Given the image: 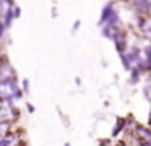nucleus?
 Wrapping results in <instances>:
<instances>
[{"label": "nucleus", "mask_w": 151, "mask_h": 146, "mask_svg": "<svg viewBox=\"0 0 151 146\" xmlns=\"http://www.w3.org/2000/svg\"><path fill=\"white\" fill-rule=\"evenodd\" d=\"M23 84H24V86H23V88H24V93H28V91H29V86H28V84H29V81L24 80V81H23Z\"/></svg>", "instance_id": "obj_12"}, {"label": "nucleus", "mask_w": 151, "mask_h": 146, "mask_svg": "<svg viewBox=\"0 0 151 146\" xmlns=\"http://www.w3.org/2000/svg\"><path fill=\"white\" fill-rule=\"evenodd\" d=\"M21 96V91L18 88L17 81L12 80V81H0V101L4 102H10L12 99L15 97H20Z\"/></svg>", "instance_id": "obj_1"}, {"label": "nucleus", "mask_w": 151, "mask_h": 146, "mask_svg": "<svg viewBox=\"0 0 151 146\" xmlns=\"http://www.w3.org/2000/svg\"><path fill=\"white\" fill-rule=\"evenodd\" d=\"M135 133L143 143H151V128H146L145 125H137Z\"/></svg>", "instance_id": "obj_6"}, {"label": "nucleus", "mask_w": 151, "mask_h": 146, "mask_svg": "<svg viewBox=\"0 0 151 146\" xmlns=\"http://www.w3.org/2000/svg\"><path fill=\"white\" fill-rule=\"evenodd\" d=\"M18 16H20V8L15 6V18H18Z\"/></svg>", "instance_id": "obj_13"}, {"label": "nucleus", "mask_w": 151, "mask_h": 146, "mask_svg": "<svg viewBox=\"0 0 151 146\" xmlns=\"http://www.w3.org/2000/svg\"><path fill=\"white\" fill-rule=\"evenodd\" d=\"M133 10L138 13L140 16H145L146 13H151V2H145V0H137L132 3Z\"/></svg>", "instance_id": "obj_5"}, {"label": "nucleus", "mask_w": 151, "mask_h": 146, "mask_svg": "<svg viewBox=\"0 0 151 146\" xmlns=\"http://www.w3.org/2000/svg\"><path fill=\"white\" fill-rule=\"evenodd\" d=\"M63 146H72V145H70V143H65V145H63Z\"/></svg>", "instance_id": "obj_19"}, {"label": "nucleus", "mask_w": 151, "mask_h": 146, "mask_svg": "<svg viewBox=\"0 0 151 146\" xmlns=\"http://www.w3.org/2000/svg\"><path fill=\"white\" fill-rule=\"evenodd\" d=\"M119 55H120V60H122V65H124V68H125V70H128V71H132L133 65H132L130 60H128L127 54H119Z\"/></svg>", "instance_id": "obj_9"}, {"label": "nucleus", "mask_w": 151, "mask_h": 146, "mask_svg": "<svg viewBox=\"0 0 151 146\" xmlns=\"http://www.w3.org/2000/svg\"><path fill=\"white\" fill-rule=\"evenodd\" d=\"M148 39H150V44H151V36H148Z\"/></svg>", "instance_id": "obj_20"}, {"label": "nucleus", "mask_w": 151, "mask_h": 146, "mask_svg": "<svg viewBox=\"0 0 151 146\" xmlns=\"http://www.w3.org/2000/svg\"><path fill=\"white\" fill-rule=\"evenodd\" d=\"M12 80H15L13 68L7 62H2L0 63V81H12Z\"/></svg>", "instance_id": "obj_4"}, {"label": "nucleus", "mask_w": 151, "mask_h": 146, "mask_svg": "<svg viewBox=\"0 0 151 146\" xmlns=\"http://www.w3.org/2000/svg\"><path fill=\"white\" fill-rule=\"evenodd\" d=\"M117 29H119V28H114V26H107V24H106V26H101V34H102V37L112 39Z\"/></svg>", "instance_id": "obj_8"}, {"label": "nucleus", "mask_w": 151, "mask_h": 146, "mask_svg": "<svg viewBox=\"0 0 151 146\" xmlns=\"http://www.w3.org/2000/svg\"><path fill=\"white\" fill-rule=\"evenodd\" d=\"M148 125H150V128H151V110H150V115H148Z\"/></svg>", "instance_id": "obj_16"}, {"label": "nucleus", "mask_w": 151, "mask_h": 146, "mask_svg": "<svg viewBox=\"0 0 151 146\" xmlns=\"http://www.w3.org/2000/svg\"><path fill=\"white\" fill-rule=\"evenodd\" d=\"M26 107H28V110H29V112H34V107H33V106H31V104H28V106H26Z\"/></svg>", "instance_id": "obj_15"}, {"label": "nucleus", "mask_w": 151, "mask_h": 146, "mask_svg": "<svg viewBox=\"0 0 151 146\" xmlns=\"http://www.w3.org/2000/svg\"><path fill=\"white\" fill-rule=\"evenodd\" d=\"M125 127H127V120H125L124 117H117L115 127H114V130H112V136H117L122 130H125Z\"/></svg>", "instance_id": "obj_7"}, {"label": "nucleus", "mask_w": 151, "mask_h": 146, "mask_svg": "<svg viewBox=\"0 0 151 146\" xmlns=\"http://www.w3.org/2000/svg\"><path fill=\"white\" fill-rule=\"evenodd\" d=\"M148 91H151V84H148Z\"/></svg>", "instance_id": "obj_18"}, {"label": "nucleus", "mask_w": 151, "mask_h": 146, "mask_svg": "<svg viewBox=\"0 0 151 146\" xmlns=\"http://www.w3.org/2000/svg\"><path fill=\"white\" fill-rule=\"evenodd\" d=\"M140 75L141 71L138 70V68H132V75H130V83H138V80H140Z\"/></svg>", "instance_id": "obj_10"}, {"label": "nucleus", "mask_w": 151, "mask_h": 146, "mask_svg": "<svg viewBox=\"0 0 151 146\" xmlns=\"http://www.w3.org/2000/svg\"><path fill=\"white\" fill-rule=\"evenodd\" d=\"M78 28H80V21H76L75 24H73V31H76V29H78Z\"/></svg>", "instance_id": "obj_14"}, {"label": "nucleus", "mask_w": 151, "mask_h": 146, "mask_svg": "<svg viewBox=\"0 0 151 146\" xmlns=\"http://www.w3.org/2000/svg\"><path fill=\"white\" fill-rule=\"evenodd\" d=\"M119 21H120V18H119V12L114 8V5L112 3H107V5H104V8H102L101 12V18H99V26H114V28H119Z\"/></svg>", "instance_id": "obj_2"}, {"label": "nucleus", "mask_w": 151, "mask_h": 146, "mask_svg": "<svg viewBox=\"0 0 151 146\" xmlns=\"http://www.w3.org/2000/svg\"><path fill=\"white\" fill-rule=\"evenodd\" d=\"M141 146H151V143H143Z\"/></svg>", "instance_id": "obj_17"}, {"label": "nucleus", "mask_w": 151, "mask_h": 146, "mask_svg": "<svg viewBox=\"0 0 151 146\" xmlns=\"http://www.w3.org/2000/svg\"><path fill=\"white\" fill-rule=\"evenodd\" d=\"M143 54H145V57H146V60H148V63L151 65V44H148L146 47L143 49Z\"/></svg>", "instance_id": "obj_11"}, {"label": "nucleus", "mask_w": 151, "mask_h": 146, "mask_svg": "<svg viewBox=\"0 0 151 146\" xmlns=\"http://www.w3.org/2000/svg\"><path fill=\"white\" fill-rule=\"evenodd\" d=\"M112 41H114L115 49H117L119 54H125V52L128 50V49H127V32H125V31L117 29L115 34H114V37H112Z\"/></svg>", "instance_id": "obj_3"}]
</instances>
